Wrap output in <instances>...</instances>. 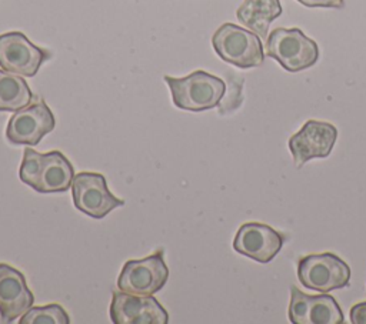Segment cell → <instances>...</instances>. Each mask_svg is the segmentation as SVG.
I'll use <instances>...</instances> for the list:
<instances>
[{"label":"cell","mask_w":366,"mask_h":324,"mask_svg":"<svg viewBox=\"0 0 366 324\" xmlns=\"http://www.w3.org/2000/svg\"><path fill=\"white\" fill-rule=\"evenodd\" d=\"M163 80L170 88L173 104L187 111H204L219 106L226 91V84L220 77L203 70L179 79L164 76Z\"/></svg>","instance_id":"6da1fadb"},{"label":"cell","mask_w":366,"mask_h":324,"mask_svg":"<svg viewBox=\"0 0 366 324\" xmlns=\"http://www.w3.org/2000/svg\"><path fill=\"white\" fill-rule=\"evenodd\" d=\"M266 54L292 73L312 67L319 60V46L300 29H274L266 39Z\"/></svg>","instance_id":"7a4b0ae2"},{"label":"cell","mask_w":366,"mask_h":324,"mask_svg":"<svg viewBox=\"0 0 366 324\" xmlns=\"http://www.w3.org/2000/svg\"><path fill=\"white\" fill-rule=\"evenodd\" d=\"M212 46L223 61L240 69L259 67L264 60L260 37L233 23H223L214 31Z\"/></svg>","instance_id":"3957f363"},{"label":"cell","mask_w":366,"mask_h":324,"mask_svg":"<svg viewBox=\"0 0 366 324\" xmlns=\"http://www.w3.org/2000/svg\"><path fill=\"white\" fill-rule=\"evenodd\" d=\"M297 278L309 290L329 293L349 285L350 268L333 253L309 254L297 261Z\"/></svg>","instance_id":"277c9868"},{"label":"cell","mask_w":366,"mask_h":324,"mask_svg":"<svg viewBox=\"0 0 366 324\" xmlns=\"http://www.w3.org/2000/svg\"><path fill=\"white\" fill-rule=\"evenodd\" d=\"M169 278V267L163 257V248L139 258L127 260L117 277V288L134 295H153L164 287Z\"/></svg>","instance_id":"5b68a950"},{"label":"cell","mask_w":366,"mask_h":324,"mask_svg":"<svg viewBox=\"0 0 366 324\" xmlns=\"http://www.w3.org/2000/svg\"><path fill=\"white\" fill-rule=\"evenodd\" d=\"M71 197L74 207L93 218H103L112 210L124 206V200L117 198L109 190L107 181L100 173L81 171L74 174Z\"/></svg>","instance_id":"8992f818"},{"label":"cell","mask_w":366,"mask_h":324,"mask_svg":"<svg viewBox=\"0 0 366 324\" xmlns=\"http://www.w3.org/2000/svg\"><path fill=\"white\" fill-rule=\"evenodd\" d=\"M54 126L51 110L40 98L13 113L6 127V137L14 146H37Z\"/></svg>","instance_id":"52a82bcc"},{"label":"cell","mask_w":366,"mask_h":324,"mask_svg":"<svg viewBox=\"0 0 366 324\" xmlns=\"http://www.w3.org/2000/svg\"><path fill=\"white\" fill-rule=\"evenodd\" d=\"M50 57L49 50L33 44L21 31L0 34V67L6 71L33 77Z\"/></svg>","instance_id":"ba28073f"},{"label":"cell","mask_w":366,"mask_h":324,"mask_svg":"<svg viewBox=\"0 0 366 324\" xmlns=\"http://www.w3.org/2000/svg\"><path fill=\"white\" fill-rule=\"evenodd\" d=\"M337 138V128L327 121L307 120L303 127L289 138V150L296 168H302L312 158L327 157Z\"/></svg>","instance_id":"9c48e42d"},{"label":"cell","mask_w":366,"mask_h":324,"mask_svg":"<svg viewBox=\"0 0 366 324\" xmlns=\"http://www.w3.org/2000/svg\"><path fill=\"white\" fill-rule=\"evenodd\" d=\"M114 324H166L169 314L153 295L114 291L109 307Z\"/></svg>","instance_id":"30bf717a"},{"label":"cell","mask_w":366,"mask_h":324,"mask_svg":"<svg viewBox=\"0 0 366 324\" xmlns=\"http://www.w3.org/2000/svg\"><path fill=\"white\" fill-rule=\"evenodd\" d=\"M289 320L292 324H342L343 313L337 301L323 293L320 295H309L297 287L290 290Z\"/></svg>","instance_id":"8fae6325"},{"label":"cell","mask_w":366,"mask_h":324,"mask_svg":"<svg viewBox=\"0 0 366 324\" xmlns=\"http://www.w3.org/2000/svg\"><path fill=\"white\" fill-rule=\"evenodd\" d=\"M286 237L263 223H244L239 227L233 248L236 253L246 255L257 263L272 261L282 250Z\"/></svg>","instance_id":"7c38bea8"},{"label":"cell","mask_w":366,"mask_h":324,"mask_svg":"<svg viewBox=\"0 0 366 324\" xmlns=\"http://www.w3.org/2000/svg\"><path fill=\"white\" fill-rule=\"evenodd\" d=\"M34 295L23 273L9 264L0 263V317L11 323L33 307Z\"/></svg>","instance_id":"4fadbf2b"},{"label":"cell","mask_w":366,"mask_h":324,"mask_svg":"<svg viewBox=\"0 0 366 324\" xmlns=\"http://www.w3.org/2000/svg\"><path fill=\"white\" fill-rule=\"evenodd\" d=\"M74 168L70 160L59 150L43 153L41 174L37 193H64L71 187Z\"/></svg>","instance_id":"5bb4252c"},{"label":"cell","mask_w":366,"mask_h":324,"mask_svg":"<svg viewBox=\"0 0 366 324\" xmlns=\"http://www.w3.org/2000/svg\"><path fill=\"white\" fill-rule=\"evenodd\" d=\"M282 14L279 0H244L237 11V20L260 39L267 37L270 23Z\"/></svg>","instance_id":"9a60e30c"},{"label":"cell","mask_w":366,"mask_h":324,"mask_svg":"<svg viewBox=\"0 0 366 324\" xmlns=\"http://www.w3.org/2000/svg\"><path fill=\"white\" fill-rule=\"evenodd\" d=\"M33 93L23 77L0 69V111H17L29 106Z\"/></svg>","instance_id":"2e32d148"},{"label":"cell","mask_w":366,"mask_h":324,"mask_svg":"<svg viewBox=\"0 0 366 324\" xmlns=\"http://www.w3.org/2000/svg\"><path fill=\"white\" fill-rule=\"evenodd\" d=\"M20 324H69L70 318L66 310L57 304H46L43 307H31L29 308L21 318Z\"/></svg>","instance_id":"e0dca14e"},{"label":"cell","mask_w":366,"mask_h":324,"mask_svg":"<svg viewBox=\"0 0 366 324\" xmlns=\"http://www.w3.org/2000/svg\"><path fill=\"white\" fill-rule=\"evenodd\" d=\"M41 156L43 153L36 151L31 147H26L23 151V160L19 168V178L33 190L39 191L40 174H41Z\"/></svg>","instance_id":"ac0fdd59"},{"label":"cell","mask_w":366,"mask_h":324,"mask_svg":"<svg viewBox=\"0 0 366 324\" xmlns=\"http://www.w3.org/2000/svg\"><path fill=\"white\" fill-rule=\"evenodd\" d=\"M306 7H326V9H342L345 0H297Z\"/></svg>","instance_id":"d6986e66"},{"label":"cell","mask_w":366,"mask_h":324,"mask_svg":"<svg viewBox=\"0 0 366 324\" xmlns=\"http://www.w3.org/2000/svg\"><path fill=\"white\" fill-rule=\"evenodd\" d=\"M350 323L366 324V301L357 303L350 308Z\"/></svg>","instance_id":"ffe728a7"}]
</instances>
